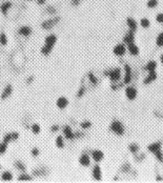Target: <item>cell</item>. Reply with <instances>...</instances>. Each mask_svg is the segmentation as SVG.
<instances>
[{"label":"cell","instance_id":"cell-18","mask_svg":"<svg viewBox=\"0 0 163 183\" xmlns=\"http://www.w3.org/2000/svg\"><path fill=\"white\" fill-rule=\"evenodd\" d=\"M12 93H13L12 85H6L5 87H4V89L2 91V94H1V98H2V99H5V98L9 97V96L12 95Z\"/></svg>","mask_w":163,"mask_h":183},{"label":"cell","instance_id":"cell-19","mask_svg":"<svg viewBox=\"0 0 163 183\" xmlns=\"http://www.w3.org/2000/svg\"><path fill=\"white\" fill-rule=\"evenodd\" d=\"M1 180L2 181H12L13 180V174L11 171H3L1 175Z\"/></svg>","mask_w":163,"mask_h":183},{"label":"cell","instance_id":"cell-34","mask_svg":"<svg viewBox=\"0 0 163 183\" xmlns=\"http://www.w3.org/2000/svg\"><path fill=\"white\" fill-rule=\"evenodd\" d=\"M129 150L132 152H137L139 150V146L137 144H131L129 145Z\"/></svg>","mask_w":163,"mask_h":183},{"label":"cell","instance_id":"cell-17","mask_svg":"<svg viewBox=\"0 0 163 183\" xmlns=\"http://www.w3.org/2000/svg\"><path fill=\"white\" fill-rule=\"evenodd\" d=\"M126 24L129 28V30H133V32H136V30H137V22H136L135 19L131 18V17L127 18L126 19Z\"/></svg>","mask_w":163,"mask_h":183},{"label":"cell","instance_id":"cell-48","mask_svg":"<svg viewBox=\"0 0 163 183\" xmlns=\"http://www.w3.org/2000/svg\"><path fill=\"white\" fill-rule=\"evenodd\" d=\"M28 1H31V0H28Z\"/></svg>","mask_w":163,"mask_h":183},{"label":"cell","instance_id":"cell-36","mask_svg":"<svg viewBox=\"0 0 163 183\" xmlns=\"http://www.w3.org/2000/svg\"><path fill=\"white\" fill-rule=\"evenodd\" d=\"M80 125H81V128H84V129H85V128H89V127H91L92 123H91V122H89V121H84V122H82Z\"/></svg>","mask_w":163,"mask_h":183},{"label":"cell","instance_id":"cell-33","mask_svg":"<svg viewBox=\"0 0 163 183\" xmlns=\"http://www.w3.org/2000/svg\"><path fill=\"white\" fill-rule=\"evenodd\" d=\"M157 44L159 46H163V33L159 34L157 37Z\"/></svg>","mask_w":163,"mask_h":183},{"label":"cell","instance_id":"cell-23","mask_svg":"<svg viewBox=\"0 0 163 183\" xmlns=\"http://www.w3.org/2000/svg\"><path fill=\"white\" fill-rule=\"evenodd\" d=\"M52 49H53V46H49V45H46V44H44L43 45V47L41 49V53H42L43 55H49V53L52 52Z\"/></svg>","mask_w":163,"mask_h":183},{"label":"cell","instance_id":"cell-45","mask_svg":"<svg viewBox=\"0 0 163 183\" xmlns=\"http://www.w3.org/2000/svg\"><path fill=\"white\" fill-rule=\"evenodd\" d=\"M37 2L39 4H43V3H45V0H37Z\"/></svg>","mask_w":163,"mask_h":183},{"label":"cell","instance_id":"cell-25","mask_svg":"<svg viewBox=\"0 0 163 183\" xmlns=\"http://www.w3.org/2000/svg\"><path fill=\"white\" fill-rule=\"evenodd\" d=\"M18 180L19 181H31V180H33V179H32V177L30 176V175L22 174L18 177Z\"/></svg>","mask_w":163,"mask_h":183},{"label":"cell","instance_id":"cell-16","mask_svg":"<svg viewBox=\"0 0 163 183\" xmlns=\"http://www.w3.org/2000/svg\"><path fill=\"white\" fill-rule=\"evenodd\" d=\"M12 2H9V1H6V2H3L1 5H0V11L2 13L3 15H6L7 12H9V9L12 7Z\"/></svg>","mask_w":163,"mask_h":183},{"label":"cell","instance_id":"cell-27","mask_svg":"<svg viewBox=\"0 0 163 183\" xmlns=\"http://www.w3.org/2000/svg\"><path fill=\"white\" fill-rule=\"evenodd\" d=\"M0 44L2 45H6L7 44V37L4 33L0 34Z\"/></svg>","mask_w":163,"mask_h":183},{"label":"cell","instance_id":"cell-1","mask_svg":"<svg viewBox=\"0 0 163 183\" xmlns=\"http://www.w3.org/2000/svg\"><path fill=\"white\" fill-rule=\"evenodd\" d=\"M111 131H113L115 134H117L118 136H121V135L124 134V126H123V124L120 121L115 120V121L112 122Z\"/></svg>","mask_w":163,"mask_h":183},{"label":"cell","instance_id":"cell-39","mask_svg":"<svg viewBox=\"0 0 163 183\" xmlns=\"http://www.w3.org/2000/svg\"><path fill=\"white\" fill-rule=\"evenodd\" d=\"M11 137H12L13 141H15L19 138V134L18 133H15V131H14V133H11Z\"/></svg>","mask_w":163,"mask_h":183},{"label":"cell","instance_id":"cell-8","mask_svg":"<svg viewBox=\"0 0 163 183\" xmlns=\"http://www.w3.org/2000/svg\"><path fill=\"white\" fill-rule=\"evenodd\" d=\"M124 70H125V75H124V83L127 84V83L131 82V80H132V70H131V67L125 64V66H124Z\"/></svg>","mask_w":163,"mask_h":183},{"label":"cell","instance_id":"cell-32","mask_svg":"<svg viewBox=\"0 0 163 183\" xmlns=\"http://www.w3.org/2000/svg\"><path fill=\"white\" fill-rule=\"evenodd\" d=\"M89 81L93 83V84H97V82H98L97 78H96V77L94 76V74H92V73L89 74Z\"/></svg>","mask_w":163,"mask_h":183},{"label":"cell","instance_id":"cell-46","mask_svg":"<svg viewBox=\"0 0 163 183\" xmlns=\"http://www.w3.org/2000/svg\"><path fill=\"white\" fill-rule=\"evenodd\" d=\"M160 60H161V63L163 64V55H162V56H161V57H160Z\"/></svg>","mask_w":163,"mask_h":183},{"label":"cell","instance_id":"cell-26","mask_svg":"<svg viewBox=\"0 0 163 183\" xmlns=\"http://www.w3.org/2000/svg\"><path fill=\"white\" fill-rule=\"evenodd\" d=\"M41 128H40V125L37 124V123H34V124L32 125V131L34 133L35 135H38L40 133Z\"/></svg>","mask_w":163,"mask_h":183},{"label":"cell","instance_id":"cell-43","mask_svg":"<svg viewBox=\"0 0 163 183\" xmlns=\"http://www.w3.org/2000/svg\"><path fill=\"white\" fill-rule=\"evenodd\" d=\"M81 1H82V0H72V3H73L74 5H78Z\"/></svg>","mask_w":163,"mask_h":183},{"label":"cell","instance_id":"cell-41","mask_svg":"<svg viewBox=\"0 0 163 183\" xmlns=\"http://www.w3.org/2000/svg\"><path fill=\"white\" fill-rule=\"evenodd\" d=\"M46 11H47V13H49V14H54V13H56V9L53 7V6H49L47 9H46Z\"/></svg>","mask_w":163,"mask_h":183},{"label":"cell","instance_id":"cell-20","mask_svg":"<svg viewBox=\"0 0 163 183\" xmlns=\"http://www.w3.org/2000/svg\"><path fill=\"white\" fill-rule=\"evenodd\" d=\"M160 150H161V143H159V142H157V143H153L148 146V150H151V152H154V154Z\"/></svg>","mask_w":163,"mask_h":183},{"label":"cell","instance_id":"cell-11","mask_svg":"<svg viewBox=\"0 0 163 183\" xmlns=\"http://www.w3.org/2000/svg\"><path fill=\"white\" fill-rule=\"evenodd\" d=\"M92 157H93V160L96 162H100L103 159V157H104V155H103V152H101V150H93L92 152Z\"/></svg>","mask_w":163,"mask_h":183},{"label":"cell","instance_id":"cell-13","mask_svg":"<svg viewBox=\"0 0 163 183\" xmlns=\"http://www.w3.org/2000/svg\"><path fill=\"white\" fill-rule=\"evenodd\" d=\"M32 28H30V26H26V25H24V26H21V28H19L18 33L21 35V36H24V37H28L30 36L32 34Z\"/></svg>","mask_w":163,"mask_h":183},{"label":"cell","instance_id":"cell-22","mask_svg":"<svg viewBox=\"0 0 163 183\" xmlns=\"http://www.w3.org/2000/svg\"><path fill=\"white\" fill-rule=\"evenodd\" d=\"M156 78H157V75H156V73H155V72H151V73H149V75L147 76V78L144 80V84L151 83L152 81H154Z\"/></svg>","mask_w":163,"mask_h":183},{"label":"cell","instance_id":"cell-29","mask_svg":"<svg viewBox=\"0 0 163 183\" xmlns=\"http://www.w3.org/2000/svg\"><path fill=\"white\" fill-rule=\"evenodd\" d=\"M7 150V143L5 142H0V155H3Z\"/></svg>","mask_w":163,"mask_h":183},{"label":"cell","instance_id":"cell-2","mask_svg":"<svg viewBox=\"0 0 163 183\" xmlns=\"http://www.w3.org/2000/svg\"><path fill=\"white\" fill-rule=\"evenodd\" d=\"M106 75L108 76V78L113 81V82H117L119 81L121 78V70L120 68H114V70H111L106 72Z\"/></svg>","mask_w":163,"mask_h":183},{"label":"cell","instance_id":"cell-15","mask_svg":"<svg viewBox=\"0 0 163 183\" xmlns=\"http://www.w3.org/2000/svg\"><path fill=\"white\" fill-rule=\"evenodd\" d=\"M56 41H57V36L54 35V34L49 35V36H47L45 38V44L46 45L53 46V47H54V45H55Z\"/></svg>","mask_w":163,"mask_h":183},{"label":"cell","instance_id":"cell-35","mask_svg":"<svg viewBox=\"0 0 163 183\" xmlns=\"http://www.w3.org/2000/svg\"><path fill=\"white\" fill-rule=\"evenodd\" d=\"M12 137H11V133L9 134H6L4 137H3V142H5V143H9V142H12Z\"/></svg>","mask_w":163,"mask_h":183},{"label":"cell","instance_id":"cell-14","mask_svg":"<svg viewBox=\"0 0 163 183\" xmlns=\"http://www.w3.org/2000/svg\"><path fill=\"white\" fill-rule=\"evenodd\" d=\"M127 49H129V52L131 55L133 56H137L139 54V47L135 44V42L131 43L127 45Z\"/></svg>","mask_w":163,"mask_h":183},{"label":"cell","instance_id":"cell-31","mask_svg":"<svg viewBox=\"0 0 163 183\" xmlns=\"http://www.w3.org/2000/svg\"><path fill=\"white\" fill-rule=\"evenodd\" d=\"M140 24H141L143 28H148V26H149V24H151V22H149V20H148V19L143 18V19H141Z\"/></svg>","mask_w":163,"mask_h":183},{"label":"cell","instance_id":"cell-47","mask_svg":"<svg viewBox=\"0 0 163 183\" xmlns=\"http://www.w3.org/2000/svg\"><path fill=\"white\" fill-rule=\"evenodd\" d=\"M0 168H1V165H0Z\"/></svg>","mask_w":163,"mask_h":183},{"label":"cell","instance_id":"cell-12","mask_svg":"<svg viewBox=\"0 0 163 183\" xmlns=\"http://www.w3.org/2000/svg\"><path fill=\"white\" fill-rule=\"evenodd\" d=\"M123 41H124V43H125V44H127V45L134 42V41H135L134 32H133V30H129V33H127L125 36H124V38H123Z\"/></svg>","mask_w":163,"mask_h":183},{"label":"cell","instance_id":"cell-3","mask_svg":"<svg viewBox=\"0 0 163 183\" xmlns=\"http://www.w3.org/2000/svg\"><path fill=\"white\" fill-rule=\"evenodd\" d=\"M59 21H60V18H59V17H55V18L45 20V21L42 22V28H44V30H51V28H54V25L57 24Z\"/></svg>","mask_w":163,"mask_h":183},{"label":"cell","instance_id":"cell-38","mask_svg":"<svg viewBox=\"0 0 163 183\" xmlns=\"http://www.w3.org/2000/svg\"><path fill=\"white\" fill-rule=\"evenodd\" d=\"M156 20H157V22H159V23H163V13H159L157 15V17H156Z\"/></svg>","mask_w":163,"mask_h":183},{"label":"cell","instance_id":"cell-21","mask_svg":"<svg viewBox=\"0 0 163 183\" xmlns=\"http://www.w3.org/2000/svg\"><path fill=\"white\" fill-rule=\"evenodd\" d=\"M156 67H157V63H156L155 61H149V62L146 64V66H145V70H148V72L151 73V72H155Z\"/></svg>","mask_w":163,"mask_h":183},{"label":"cell","instance_id":"cell-28","mask_svg":"<svg viewBox=\"0 0 163 183\" xmlns=\"http://www.w3.org/2000/svg\"><path fill=\"white\" fill-rule=\"evenodd\" d=\"M15 166L17 169H19V171H25V165L22 163V162L20 161H16L15 162Z\"/></svg>","mask_w":163,"mask_h":183},{"label":"cell","instance_id":"cell-7","mask_svg":"<svg viewBox=\"0 0 163 183\" xmlns=\"http://www.w3.org/2000/svg\"><path fill=\"white\" fill-rule=\"evenodd\" d=\"M56 104H57V106H58L60 110H63V108H65V107L68 105V100L65 97H59L57 102H56Z\"/></svg>","mask_w":163,"mask_h":183},{"label":"cell","instance_id":"cell-24","mask_svg":"<svg viewBox=\"0 0 163 183\" xmlns=\"http://www.w3.org/2000/svg\"><path fill=\"white\" fill-rule=\"evenodd\" d=\"M56 145L59 147V148H62L64 146V140H63V137L62 136H58L56 138Z\"/></svg>","mask_w":163,"mask_h":183},{"label":"cell","instance_id":"cell-44","mask_svg":"<svg viewBox=\"0 0 163 183\" xmlns=\"http://www.w3.org/2000/svg\"><path fill=\"white\" fill-rule=\"evenodd\" d=\"M59 129V126H57V125H54V126H52V131H57Z\"/></svg>","mask_w":163,"mask_h":183},{"label":"cell","instance_id":"cell-6","mask_svg":"<svg viewBox=\"0 0 163 183\" xmlns=\"http://www.w3.org/2000/svg\"><path fill=\"white\" fill-rule=\"evenodd\" d=\"M93 177H94V179L97 181L101 180L102 173H101V167H100L99 165H95L94 168H93Z\"/></svg>","mask_w":163,"mask_h":183},{"label":"cell","instance_id":"cell-4","mask_svg":"<svg viewBox=\"0 0 163 183\" xmlns=\"http://www.w3.org/2000/svg\"><path fill=\"white\" fill-rule=\"evenodd\" d=\"M125 95L129 100H134L137 97V89L135 87H133V86H129L125 89Z\"/></svg>","mask_w":163,"mask_h":183},{"label":"cell","instance_id":"cell-10","mask_svg":"<svg viewBox=\"0 0 163 183\" xmlns=\"http://www.w3.org/2000/svg\"><path fill=\"white\" fill-rule=\"evenodd\" d=\"M63 134H64V137L68 140H72L75 138V133L72 131V128L70 126H64L63 128Z\"/></svg>","mask_w":163,"mask_h":183},{"label":"cell","instance_id":"cell-9","mask_svg":"<svg viewBox=\"0 0 163 183\" xmlns=\"http://www.w3.org/2000/svg\"><path fill=\"white\" fill-rule=\"evenodd\" d=\"M79 163H80L82 166H89L91 164V159H89V156L87 154H82L81 157L79 158Z\"/></svg>","mask_w":163,"mask_h":183},{"label":"cell","instance_id":"cell-30","mask_svg":"<svg viewBox=\"0 0 163 183\" xmlns=\"http://www.w3.org/2000/svg\"><path fill=\"white\" fill-rule=\"evenodd\" d=\"M158 5V0H148L147 1V7L149 9H155Z\"/></svg>","mask_w":163,"mask_h":183},{"label":"cell","instance_id":"cell-40","mask_svg":"<svg viewBox=\"0 0 163 183\" xmlns=\"http://www.w3.org/2000/svg\"><path fill=\"white\" fill-rule=\"evenodd\" d=\"M32 155L34 156V157H37L39 155V150H38L37 147H34L33 150H32Z\"/></svg>","mask_w":163,"mask_h":183},{"label":"cell","instance_id":"cell-37","mask_svg":"<svg viewBox=\"0 0 163 183\" xmlns=\"http://www.w3.org/2000/svg\"><path fill=\"white\" fill-rule=\"evenodd\" d=\"M155 155H156V157H157V159L159 160V161L163 162V154L160 152V150H158L157 152H155Z\"/></svg>","mask_w":163,"mask_h":183},{"label":"cell","instance_id":"cell-42","mask_svg":"<svg viewBox=\"0 0 163 183\" xmlns=\"http://www.w3.org/2000/svg\"><path fill=\"white\" fill-rule=\"evenodd\" d=\"M84 94V87H81V89L79 92H78V97H81V96H82V95Z\"/></svg>","mask_w":163,"mask_h":183},{"label":"cell","instance_id":"cell-5","mask_svg":"<svg viewBox=\"0 0 163 183\" xmlns=\"http://www.w3.org/2000/svg\"><path fill=\"white\" fill-rule=\"evenodd\" d=\"M126 53V47L124 44H117L114 47V54L116 56H123Z\"/></svg>","mask_w":163,"mask_h":183}]
</instances>
